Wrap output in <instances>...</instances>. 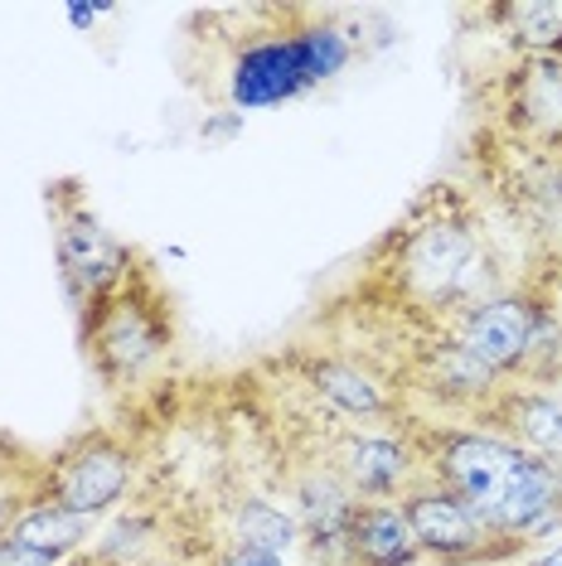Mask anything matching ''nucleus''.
<instances>
[{
  "label": "nucleus",
  "mask_w": 562,
  "mask_h": 566,
  "mask_svg": "<svg viewBox=\"0 0 562 566\" xmlns=\"http://www.w3.org/2000/svg\"><path fill=\"white\" fill-rule=\"evenodd\" d=\"M49 203H54V218H59V281L69 305L83 315L87 305H97L102 295H112L136 272L140 256L126 242L112 238L79 199H73V209H63L59 199Z\"/></svg>",
  "instance_id": "423d86ee"
},
{
  "label": "nucleus",
  "mask_w": 562,
  "mask_h": 566,
  "mask_svg": "<svg viewBox=\"0 0 562 566\" xmlns=\"http://www.w3.org/2000/svg\"><path fill=\"white\" fill-rule=\"evenodd\" d=\"M223 543L258 547V552H272V557H291V552L301 547V523H296V513L272 504L267 494H242L228 504Z\"/></svg>",
  "instance_id": "a211bd4d"
},
{
  "label": "nucleus",
  "mask_w": 562,
  "mask_h": 566,
  "mask_svg": "<svg viewBox=\"0 0 562 566\" xmlns=\"http://www.w3.org/2000/svg\"><path fill=\"white\" fill-rule=\"evenodd\" d=\"M87 566H97V562H93V557H87Z\"/></svg>",
  "instance_id": "a878e982"
},
{
  "label": "nucleus",
  "mask_w": 562,
  "mask_h": 566,
  "mask_svg": "<svg viewBox=\"0 0 562 566\" xmlns=\"http://www.w3.org/2000/svg\"><path fill=\"white\" fill-rule=\"evenodd\" d=\"M504 136L562 150V54H529L500 83Z\"/></svg>",
  "instance_id": "1a4fd4ad"
},
{
  "label": "nucleus",
  "mask_w": 562,
  "mask_h": 566,
  "mask_svg": "<svg viewBox=\"0 0 562 566\" xmlns=\"http://www.w3.org/2000/svg\"><path fill=\"white\" fill-rule=\"evenodd\" d=\"M383 286H388L413 315L456 329V319L476 305L509 291V276L495 256L485 228L470 218V203L451 189H431L413 209L407 223H398L383 238Z\"/></svg>",
  "instance_id": "f03ea898"
},
{
  "label": "nucleus",
  "mask_w": 562,
  "mask_h": 566,
  "mask_svg": "<svg viewBox=\"0 0 562 566\" xmlns=\"http://www.w3.org/2000/svg\"><path fill=\"white\" fill-rule=\"evenodd\" d=\"M79 334L97 378L107 388H126V382L146 378L175 349L170 295L160 291V281L150 276L146 262H136V272L117 291L102 295L97 305H87L79 315Z\"/></svg>",
  "instance_id": "20e7f679"
},
{
  "label": "nucleus",
  "mask_w": 562,
  "mask_h": 566,
  "mask_svg": "<svg viewBox=\"0 0 562 566\" xmlns=\"http://www.w3.org/2000/svg\"><path fill=\"white\" fill-rule=\"evenodd\" d=\"M97 15H112V6H69V24H73V30H93Z\"/></svg>",
  "instance_id": "4be33fe9"
},
{
  "label": "nucleus",
  "mask_w": 562,
  "mask_h": 566,
  "mask_svg": "<svg viewBox=\"0 0 562 566\" xmlns=\"http://www.w3.org/2000/svg\"><path fill=\"white\" fill-rule=\"evenodd\" d=\"M63 566H87V552H79V557H73V562H63Z\"/></svg>",
  "instance_id": "393cba45"
},
{
  "label": "nucleus",
  "mask_w": 562,
  "mask_h": 566,
  "mask_svg": "<svg viewBox=\"0 0 562 566\" xmlns=\"http://www.w3.org/2000/svg\"><path fill=\"white\" fill-rule=\"evenodd\" d=\"M354 40L360 34L344 30L335 15L296 6L277 10L272 30H252L223 63L228 112H262L335 83L354 59Z\"/></svg>",
  "instance_id": "7ed1b4c3"
},
{
  "label": "nucleus",
  "mask_w": 562,
  "mask_h": 566,
  "mask_svg": "<svg viewBox=\"0 0 562 566\" xmlns=\"http://www.w3.org/2000/svg\"><path fill=\"white\" fill-rule=\"evenodd\" d=\"M199 566H287V557H272V552H258V547H238V543H219L204 552Z\"/></svg>",
  "instance_id": "aec40b11"
},
{
  "label": "nucleus",
  "mask_w": 562,
  "mask_h": 566,
  "mask_svg": "<svg viewBox=\"0 0 562 566\" xmlns=\"http://www.w3.org/2000/svg\"><path fill=\"white\" fill-rule=\"evenodd\" d=\"M305 392H315L330 411L354 421H388L398 417V392L374 368L354 364V358H330V354H296Z\"/></svg>",
  "instance_id": "4468645a"
},
{
  "label": "nucleus",
  "mask_w": 562,
  "mask_h": 566,
  "mask_svg": "<svg viewBox=\"0 0 562 566\" xmlns=\"http://www.w3.org/2000/svg\"><path fill=\"white\" fill-rule=\"evenodd\" d=\"M93 533H97V518H83V513L63 509V504H49V499H30L6 537H15L20 547L40 552V557H49L59 566V562H73L79 552H87Z\"/></svg>",
  "instance_id": "dca6fc26"
},
{
  "label": "nucleus",
  "mask_w": 562,
  "mask_h": 566,
  "mask_svg": "<svg viewBox=\"0 0 562 566\" xmlns=\"http://www.w3.org/2000/svg\"><path fill=\"white\" fill-rule=\"evenodd\" d=\"M417 388L422 392H431L437 397L441 407H466V411H480L495 402V397H500V388H504V378L500 373H490L480 364L476 354L466 349L461 339H456V334H431V339H422L417 344Z\"/></svg>",
  "instance_id": "f8f14e48"
},
{
  "label": "nucleus",
  "mask_w": 562,
  "mask_h": 566,
  "mask_svg": "<svg viewBox=\"0 0 562 566\" xmlns=\"http://www.w3.org/2000/svg\"><path fill=\"white\" fill-rule=\"evenodd\" d=\"M490 15L504 20V34L519 49V59L562 54V6L553 0H514V6H495Z\"/></svg>",
  "instance_id": "6ab92c4d"
},
{
  "label": "nucleus",
  "mask_w": 562,
  "mask_h": 566,
  "mask_svg": "<svg viewBox=\"0 0 562 566\" xmlns=\"http://www.w3.org/2000/svg\"><path fill=\"white\" fill-rule=\"evenodd\" d=\"M242 132V112H204L199 140H233Z\"/></svg>",
  "instance_id": "412c9836"
},
{
  "label": "nucleus",
  "mask_w": 562,
  "mask_h": 566,
  "mask_svg": "<svg viewBox=\"0 0 562 566\" xmlns=\"http://www.w3.org/2000/svg\"><path fill=\"white\" fill-rule=\"evenodd\" d=\"M398 509L417 537V552L431 562L466 566V562H490V557H500V552H514V543H500L495 533H485L476 513L431 480H417L398 499Z\"/></svg>",
  "instance_id": "6e6552de"
},
{
  "label": "nucleus",
  "mask_w": 562,
  "mask_h": 566,
  "mask_svg": "<svg viewBox=\"0 0 562 566\" xmlns=\"http://www.w3.org/2000/svg\"><path fill=\"white\" fill-rule=\"evenodd\" d=\"M422 474L456 494L500 543H533L562 527V465L480 427L407 431Z\"/></svg>",
  "instance_id": "f257e3e1"
},
{
  "label": "nucleus",
  "mask_w": 562,
  "mask_h": 566,
  "mask_svg": "<svg viewBox=\"0 0 562 566\" xmlns=\"http://www.w3.org/2000/svg\"><path fill=\"white\" fill-rule=\"evenodd\" d=\"M150 566H185L180 557H160V562H150Z\"/></svg>",
  "instance_id": "b1692460"
},
{
  "label": "nucleus",
  "mask_w": 562,
  "mask_h": 566,
  "mask_svg": "<svg viewBox=\"0 0 562 566\" xmlns=\"http://www.w3.org/2000/svg\"><path fill=\"white\" fill-rule=\"evenodd\" d=\"M344 557L350 566H417L422 552L398 504H354Z\"/></svg>",
  "instance_id": "2eb2a0df"
},
{
  "label": "nucleus",
  "mask_w": 562,
  "mask_h": 566,
  "mask_svg": "<svg viewBox=\"0 0 562 566\" xmlns=\"http://www.w3.org/2000/svg\"><path fill=\"white\" fill-rule=\"evenodd\" d=\"M87 557L97 566H150L170 557L165 552V518L156 509H126L122 518H112L107 527L93 533Z\"/></svg>",
  "instance_id": "f3484780"
},
{
  "label": "nucleus",
  "mask_w": 562,
  "mask_h": 566,
  "mask_svg": "<svg viewBox=\"0 0 562 566\" xmlns=\"http://www.w3.org/2000/svg\"><path fill=\"white\" fill-rule=\"evenodd\" d=\"M539 566H562V547H553V552H543V557H539Z\"/></svg>",
  "instance_id": "5701e85b"
},
{
  "label": "nucleus",
  "mask_w": 562,
  "mask_h": 566,
  "mask_svg": "<svg viewBox=\"0 0 562 566\" xmlns=\"http://www.w3.org/2000/svg\"><path fill=\"white\" fill-rule=\"evenodd\" d=\"M480 431H495L533 455L562 465V392L539 382H504L500 397L480 411Z\"/></svg>",
  "instance_id": "ddd939ff"
},
{
  "label": "nucleus",
  "mask_w": 562,
  "mask_h": 566,
  "mask_svg": "<svg viewBox=\"0 0 562 566\" xmlns=\"http://www.w3.org/2000/svg\"><path fill=\"white\" fill-rule=\"evenodd\" d=\"M504 140L500 170L495 185L509 203V213L523 223V233H543L558 238L562 233V150H543V146H523L514 136Z\"/></svg>",
  "instance_id": "9d476101"
},
{
  "label": "nucleus",
  "mask_w": 562,
  "mask_h": 566,
  "mask_svg": "<svg viewBox=\"0 0 562 566\" xmlns=\"http://www.w3.org/2000/svg\"><path fill=\"white\" fill-rule=\"evenodd\" d=\"M533 315H539V291H504L495 301L476 305L456 319V339L500 378H523L533 339Z\"/></svg>",
  "instance_id": "9b49d317"
},
{
  "label": "nucleus",
  "mask_w": 562,
  "mask_h": 566,
  "mask_svg": "<svg viewBox=\"0 0 562 566\" xmlns=\"http://www.w3.org/2000/svg\"><path fill=\"white\" fill-rule=\"evenodd\" d=\"M136 484V450L112 431H87L73 446H63L49 465H40L34 499L63 504L83 518H107Z\"/></svg>",
  "instance_id": "39448f33"
},
{
  "label": "nucleus",
  "mask_w": 562,
  "mask_h": 566,
  "mask_svg": "<svg viewBox=\"0 0 562 566\" xmlns=\"http://www.w3.org/2000/svg\"><path fill=\"white\" fill-rule=\"evenodd\" d=\"M321 460L360 504H398L417 480H427L413 441L393 431H340Z\"/></svg>",
  "instance_id": "0eeeda50"
}]
</instances>
